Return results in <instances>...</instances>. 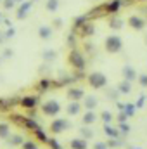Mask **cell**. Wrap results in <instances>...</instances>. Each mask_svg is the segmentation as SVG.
<instances>
[{"label":"cell","mask_w":147,"mask_h":149,"mask_svg":"<svg viewBox=\"0 0 147 149\" xmlns=\"http://www.w3.org/2000/svg\"><path fill=\"white\" fill-rule=\"evenodd\" d=\"M104 49H106V52H109V54H118V52L123 49V40H121V37H118V35H109V37L104 40Z\"/></svg>","instance_id":"6da1fadb"},{"label":"cell","mask_w":147,"mask_h":149,"mask_svg":"<svg viewBox=\"0 0 147 149\" xmlns=\"http://www.w3.org/2000/svg\"><path fill=\"white\" fill-rule=\"evenodd\" d=\"M68 61H69V64L76 68L78 71H83L85 70V66H87V61H85V56L80 52V50H76L73 49L71 52H69V56H68Z\"/></svg>","instance_id":"7a4b0ae2"},{"label":"cell","mask_w":147,"mask_h":149,"mask_svg":"<svg viewBox=\"0 0 147 149\" xmlns=\"http://www.w3.org/2000/svg\"><path fill=\"white\" fill-rule=\"evenodd\" d=\"M88 83L94 88H104L107 85V78H106V74L101 73V71H94V73L88 74Z\"/></svg>","instance_id":"3957f363"},{"label":"cell","mask_w":147,"mask_h":149,"mask_svg":"<svg viewBox=\"0 0 147 149\" xmlns=\"http://www.w3.org/2000/svg\"><path fill=\"white\" fill-rule=\"evenodd\" d=\"M59 111H61V104L55 99H50L42 104V113L45 116H55V114H59Z\"/></svg>","instance_id":"277c9868"},{"label":"cell","mask_w":147,"mask_h":149,"mask_svg":"<svg viewBox=\"0 0 147 149\" xmlns=\"http://www.w3.org/2000/svg\"><path fill=\"white\" fill-rule=\"evenodd\" d=\"M69 127H71V123H69L68 120H64V118H55V120H52V123H50L52 134H62V132L68 130Z\"/></svg>","instance_id":"5b68a950"},{"label":"cell","mask_w":147,"mask_h":149,"mask_svg":"<svg viewBox=\"0 0 147 149\" xmlns=\"http://www.w3.org/2000/svg\"><path fill=\"white\" fill-rule=\"evenodd\" d=\"M66 97L69 101H83L85 99V90L81 87H71V88H68Z\"/></svg>","instance_id":"8992f818"},{"label":"cell","mask_w":147,"mask_h":149,"mask_svg":"<svg viewBox=\"0 0 147 149\" xmlns=\"http://www.w3.org/2000/svg\"><path fill=\"white\" fill-rule=\"evenodd\" d=\"M19 106L24 108V109H35L38 106V97L35 95H24L19 99Z\"/></svg>","instance_id":"52a82bcc"},{"label":"cell","mask_w":147,"mask_h":149,"mask_svg":"<svg viewBox=\"0 0 147 149\" xmlns=\"http://www.w3.org/2000/svg\"><path fill=\"white\" fill-rule=\"evenodd\" d=\"M128 26L133 28V30H137V31H140V30L146 28V21L140 16H130L128 17Z\"/></svg>","instance_id":"ba28073f"},{"label":"cell","mask_w":147,"mask_h":149,"mask_svg":"<svg viewBox=\"0 0 147 149\" xmlns=\"http://www.w3.org/2000/svg\"><path fill=\"white\" fill-rule=\"evenodd\" d=\"M121 5H123L121 0H111L109 3H104L102 5V9H104L106 14H114V12H118L121 9Z\"/></svg>","instance_id":"9c48e42d"},{"label":"cell","mask_w":147,"mask_h":149,"mask_svg":"<svg viewBox=\"0 0 147 149\" xmlns=\"http://www.w3.org/2000/svg\"><path fill=\"white\" fill-rule=\"evenodd\" d=\"M121 74H123V78L128 80V81H135V80L139 78V74H137V71H135V68H132V66H125L123 71H121Z\"/></svg>","instance_id":"30bf717a"},{"label":"cell","mask_w":147,"mask_h":149,"mask_svg":"<svg viewBox=\"0 0 147 149\" xmlns=\"http://www.w3.org/2000/svg\"><path fill=\"white\" fill-rule=\"evenodd\" d=\"M81 101H71L68 106H66V113L68 114H71V116H74V114H80V111H81Z\"/></svg>","instance_id":"8fae6325"},{"label":"cell","mask_w":147,"mask_h":149,"mask_svg":"<svg viewBox=\"0 0 147 149\" xmlns=\"http://www.w3.org/2000/svg\"><path fill=\"white\" fill-rule=\"evenodd\" d=\"M31 0H28V2H24V3H21V7L17 9V19H24L26 16H28V12H30V9H31Z\"/></svg>","instance_id":"7c38bea8"},{"label":"cell","mask_w":147,"mask_h":149,"mask_svg":"<svg viewBox=\"0 0 147 149\" xmlns=\"http://www.w3.org/2000/svg\"><path fill=\"white\" fill-rule=\"evenodd\" d=\"M85 108H87V111H94L95 109V106H97V99L94 97V95H85V99H83V102H81Z\"/></svg>","instance_id":"4fadbf2b"},{"label":"cell","mask_w":147,"mask_h":149,"mask_svg":"<svg viewBox=\"0 0 147 149\" xmlns=\"http://www.w3.org/2000/svg\"><path fill=\"white\" fill-rule=\"evenodd\" d=\"M104 134H106L109 139H118V137H119V130L114 128V127H111L109 123H104Z\"/></svg>","instance_id":"5bb4252c"},{"label":"cell","mask_w":147,"mask_h":149,"mask_svg":"<svg viewBox=\"0 0 147 149\" xmlns=\"http://www.w3.org/2000/svg\"><path fill=\"white\" fill-rule=\"evenodd\" d=\"M69 146H71V149H87L88 148V144H87V139H80V137H76V139H73L71 142H69Z\"/></svg>","instance_id":"9a60e30c"},{"label":"cell","mask_w":147,"mask_h":149,"mask_svg":"<svg viewBox=\"0 0 147 149\" xmlns=\"http://www.w3.org/2000/svg\"><path fill=\"white\" fill-rule=\"evenodd\" d=\"M95 120H97V114L94 111H87L81 116V123H83V125H94Z\"/></svg>","instance_id":"2e32d148"},{"label":"cell","mask_w":147,"mask_h":149,"mask_svg":"<svg viewBox=\"0 0 147 149\" xmlns=\"http://www.w3.org/2000/svg\"><path fill=\"white\" fill-rule=\"evenodd\" d=\"M38 37L42 38V40H49V38L52 37V26H40L38 28Z\"/></svg>","instance_id":"e0dca14e"},{"label":"cell","mask_w":147,"mask_h":149,"mask_svg":"<svg viewBox=\"0 0 147 149\" xmlns=\"http://www.w3.org/2000/svg\"><path fill=\"white\" fill-rule=\"evenodd\" d=\"M118 92L119 94H130L132 92V81H128V80L119 81L118 83Z\"/></svg>","instance_id":"ac0fdd59"},{"label":"cell","mask_w":147,"mask_h":149,"mask_svg":"<svg viewBox=\"0 0 147 149\" xmlns=\"http://www.w3.org/2000/svg\"><path fill=\"white\" fill-rule=\"evenodd\" d=\"M94 33H95V26L92 23H87V24L81 26V35L83 37H92Z\"/></svg>","instance_id":"d6986e66"},{"label":"cell","mask_w":147,"mask_h":149,"mask_svg":"<svg viewBox=\"0 0 147 149\" xmlns=\"http://www.w3.org/2000/svg\"><path fill=\"white\" fill-rule=\"evenodd\" d=\"M80 134H81L83 139H92V137H94V130H92L88 125H83V127L80 128Z\"/></svg>","instance_id":"ffe728a7"},{"label":"cell","mask_w":147,"mask_h":149,"mask_svg":"<svg viewBox=\"0 0 147 149\" xmlns=\"http://www.w3.org/2000/svg\"><path fill=\"white\" fill-rule=\"evenodd\" d=\"M9 135H10L9 123H0V139H9Z\"/></svg>","instance_id":"44dd1931"},{"label":"cell","mask_w":147,"mask_h":149,"mask_svg":"<svg viewBox=\"0 0 147 149\" xmlns=\"http://www.w3.org/2000/svg\"><path fill=\"white\" fill-rule=\"evenodd\" d=\"M7 141H9V144H10V146H21V144L24 142V139H23L21 135H9V139H7Z\"/></svg>","instance_id":"7402d4cb"},{"label":"cell","mask_w":147,"mask_h":149,"mask_svg":"<svg viewBox=\"0 0 147 149\" xmlns=\"http://www.w3.org/2000/svg\"><path fill=\"white\" fill-rule=\"evenodd\" d=\"M123 19H118V17H114V19H111L109 21V28L111 30H121L123 28Z\"/></svg>","instance_id":"603a6c76"},{"label":"cell","mask_w":147,"mask_h":149,"mask_svg":"<svg viewBox=\"0 0 147 149\" xmlns=\"http://www.w3.org/2000/svg\"><path fill=\"white\" fill-rule=\"evenodd\" d=\"M57 7H59V0H47V3H45V9L49 12H55Z\"/></svg>","instance_id":"cb8c5ba5"},{"label":"cell","mask_w":147,"mask_h":149,"mask_svg":"<svg viewBox=\"0 0 147 149\" xmlns=\"http://www.w3.org/2000/svg\"><path fill=\"white\" fill-rule=\"evenodd\" d=\"M33 134H35V137H37L40 142H49V139H47V135H45V132H43L42 128H37V130H33Z\"/></svg>","instance_id":"d4e9b609"},{"label":"cell","mask_w":147,"mask_h":149,"mask_svg":"<svg viewBox=\"0 0 147 149\" xmlns=\"http://www.w3.org/2000/svg\"><path fill=\"white\" fill-rule=\"evenodd\" d=\"M23 127H26V128H30V130H37V128H40V125H37V123H35L31 118H26Z\"/></svg>","instance_id":"484cf974"},{"label":"cell","mask_w":147,"mask_h":149,"mask_svg":"<svg viewBox=\"0 0 147 149\" xmlns=\"http://www.w3.org/2000/svg\"><path fill=\"white\" fill-rule=\"evenodd\" d=\"M57 57V52H54V50H45L43 52V59L45 61H52V59H55Z\"/></svg>","instance_id":"4316f807"},{"label":"cell","mask_w":147,"mask_h":149,"mask_svg":"<svg viewBox=\"0 0 147 149\" xmlns=\"http://www.w3.org/2000/svg\"><path fill=\"white\" fill-rule=\"evenodd\" d=\"M21 148L23 149H38V144H35L33 141H24V142L21 144Z\"/></svg>","instance_id":"83f0119b"},{"label":"cell","mask_w":147,"mask_h":149,"mask_svg":"<svg viewBox=\"0 0 147 149\" xmlns=\"http://www.w3.org/2000/svg\"><path fill=\"white\" fill-rule=\"evenodd\" d=\"M101 118H102V121H104V123H111L112 114H111L109 111H102V113H101Z\"/></svg>","instance_id":"f1b7e54d"},{"label":"cell","mask_w":147,"mask_h":149,"mask_svg":"<svg viewBox=\"0 0 147 149\" xmlns=\"http://www.w3.org/2000/svg\"><path fill=\"white\" fill-rule=\"evenodd\" d=\"M87 16H81V17H76L74 19V28H78V26H83V24H87Z\"/></svg>","instance_id":"f546056e"},{"label":"cell","mask_w":147,"mask_h":149,"mask_svg":"<svg viewBox=\"0 0 147 149\" xmlns=\"http://www.w3.org/2000/svg\"><path fill=\"white\" fill-rule=\"evenodd\" d=\"M38 87H40V90H42V92H43V90H49V87H50V81H49V80H40Z\"/></svg>","instance_id":"4dcf8cb0"},{"label":"cell","mask_w":147,"mask_h":149,"mask_svg":"<svg viewBox=\"0 0 147 149\" xmlns=\"http://www.w3.org/2000/svg\"><path fill=\"white\" fill-rule=\"evenodd\" d=\"M135 109H137V108H135V104H126V106H125V113H126L128 116H133Z\"/></svg>","instance_id":"1f68e13d"},{"label":"cell","mask_w":147,"mask_h":149,"mask_svg":"<svg viewBox=\"0 0 147 149\" xmlns=\"http://www.w3.org/2000/svg\"><path fill=\"white\" fill-rule=\"evenodd\" d=\"M2 3H3V9H7V10L16 7V0H3Z\"/></svg>","instance_id":"d6a6232c"},{"label":"cell","mask_w":147,"mask_h":149,"mask_svg":"<svg viewBox=\"0 0 147 149\" xmlns=\"http://www.w3.org/2000/svg\"><path fill=\"white\" fill-rule=\"evenodd\" d=\"M49 146H50V149H62L61 144H59L55 139H49Z\"/></svg>","instance_id":"836d02e7"},{"label":"cell","mask_w":147,"mask_h":149,"mask_svg":"<svg viewBox=\"0 0 147 149\" xmlns=\"http://www.w3.org/2000/svg\"><path fill=\"white\" fill-rule=\"evenodd\" d=\"M128 118H130V116H128L125 111H119V114H118V121H119V123H125Z\"/></svg>","instance_id":"e575fe53"},{"label":"cell","mask_w":147,"mask_h":149,"mask_svg":"<svg viewBox=\"0 0 147 149\" xmlns=\"http://www.w3.org/2000/svg\"><path fill=\"white\" fill-rule=\"evenodd\" d=\"M107 146H109V148H119L121 142H119L118 139H111V141H107Z\"/></svg>","instance_id":"d590c367"},{"label":"cell","mask_w":147,"mask_h":149,"mask_svg":"<svg viewBox=\"0 0 147 149\" xmlns=\"http://www.w3.org/2000/svg\"><path fill=\"white\" fill-rule=\"evenodd\" d=\"M119 130H121L123 134H128V132H130V125H128L126 121H125V123H119Z\"/></svg>","instance_id":"8d00e7d4"},{"label":"cell","mask_w":147,"mask_h":149,"mask_svg":"<svg viewBox=\"0 0 147 149\" xmlns=\"http://www.w3.org/2000/svg\"><path fill=\"white\" fill-rule=\"evenodd\" d=\"M139 83L142 85V87H147V74H139Z\"/></svg>","instance_id":"74e56055"},{"label":"cell","mask_w":147,"mask_h":149,"mask_svg":"<svg viewBox=\"0 0 147 149\" xmlns=\"http://www.w3.org/2000/svg\"><path fill=\"white\" fill-rule=\"evenodd\" d=\"M94 149H109V146H107V142H95Z\"/></svg>","instance_id":"f35d334b"},{"label":"cell","mask_w":147,"mask_h":149,"mask_svg":"<svg viewBox=\"0 0 147 149\" xmlns=\"http://www.w3.org/2000/svg\"><path fill=\"white\" fill-rule=\"evenodd\" d=\"M144 102H146V95H140L139 97V101H137V104H135V108L139 109V108H142L144 106Z\"/></svg>","instance_id":"ab89813d"},{"label":"cell","mask_w":147,"mask_h":149,"mask_svg":"<svg viewBox=\"0 0 147 149\" xmlns=\"http://www.w3.org/2000/svg\"><path fill=\"white\" fill-rule=\"evenodd\" d=\"M14 35H16V30L10 26V28L7 30V33H5V38H10V37H14Z\"/></svg>","instance_id":"60d3db41"},{"label":"cell","mask_w":147,"mask_h":149,"mask_svg":"<svg viewBox=\"0 0 147 149\" xmlns=\"http://www.w3.org/2000/svg\"><path fill=\"white\" fill-rule=\"evenodd\" d=\"M125 106H126V104H123V102H116V108H118L119 111H125Z\"/></svg>","instance_id":"b9f144b4"},{"label":"cell","mask_w":147,"mask_h":149,"mask_svg":"<svg viewBox=\"0 0 147 149\" xmlns=\"http://www.w3.org/2000/svg\"><path fill=\"white\" fill-rule=\"evenodd\" d=\"M10 56H12V50L5 49V52H3V57H10Z\"/></svg>","instance_id":"7bdbcfd3"},{"label":"cell","mask_w":147,"mask_h":149,"mask_svg":"<svg viewBox=\"0 0 147 149\" xmlns=\"http://www.w3.org/2000/svg\"><path fill=\"white\" fill-rule=\"evenodd\" d=\"M61 24H62V21H61V19H55V21H54V26H57V28H59Z\"/></svg>","instance_id":"ee69618b"},{"label":"cell","mask_w":147,"mask_h":149,"mask_svg":"<svg viewBox=\"0 0 147 149\" xmlns=\"http://www.w3.org/2000/svg\"><path fill=\"white\" fill-rule=\"evenodd\" d=\"M69 43H71V45H74V37H73V35L69 37Z\"/></svg>","instance_id":"f6af8a7d"},{"label":"cell","mask_w":147,"mask_h":149,"mask_svg":"<svg viewBox=\"0 0 147 149\" xmlns=\"http://www.w3.org/2000/svg\"><path fill=\"white\" fill-rule=\"evenodd\" d=\"M146 43H147V37H146Z\"/></svg>","instance_id":"bcb514c9"},{"label":"cell","mask_w":147,"mask_h":149,"mask_svg":"<svg viewBox=\"0 0 147 149\" xmlns=\"http://www.w3.org/2000/svg\"><path fill=\"white\" fill-rule=\"evenodd\" d=\"M0 63H2V57H0Z\"/></svg>","instance_id":"7dc6e473"},{"label":"cell","mask_w":147,"mask_h":149,"mask_svg":"<svg viewBox=\"0 0 147 149\" xmlns=\"http://www.w3.org/2000/svg\"><path fill=\"white\" fill-rule=\"evenodd\" d=\"M0 2H3V0H0Z\"/></svg>","instance_id":"c3c4849f"},{"label":"cell","mask_w":147,"mask_h":149,"mask_svg":"<svg viewBox=\"0 0 147 149\" xmlns=\"http://www.w3.org/2000/svg\"><path fill=\"white\" fill-rule=\"evenodd\" d=\"M31 2H33V0H31Z\"/></svg>","instance_id":"681fc988"},{"label":"cell","mask_w":147,"mask_h":149,"mask_svg":"<svg viewBox=\"0 0 147 149\" xmlns=\"http://www.w3.org/2000/svg\"><path fill=\"white\" fill-rule=\"evenodd\" d=\"M16 2H17V0H16Z\"/></svg>","instance_id":"f907efd6"},{"label":"cell","mask_w":147,"mask_h":149,"mask_svg":"<svg viewBox=\"0 0 147 149\" xmlns=\"http://www.w3.org/2000/svg\"><path fill=\"white\" fill-rule=\"evenodd\" d=\"M137 149H139V148H137Z\"/></svg>","instance_id":"816d5d0a"}]
</instances>
